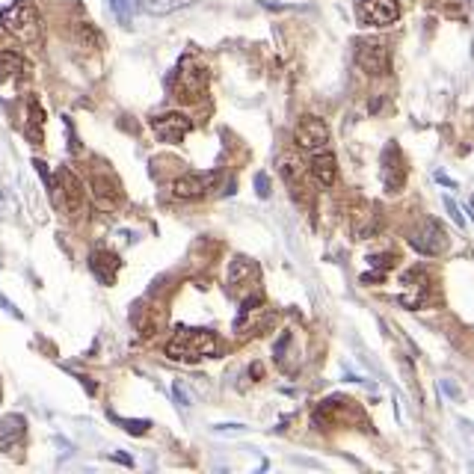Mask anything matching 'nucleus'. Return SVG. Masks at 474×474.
Masks as SVG:
<instances>
[{
  "label": "nucleus",
  "instance_id": "9",
  "mask_svg": "<svg viewBox=\"0 0 474 474\" xmlns=\"http://www.w3.org/2000/svg\"><path fill=\"white\" fill-rule=\"evenodd\" d=\"M445 244H448L445 231H442V226H439V223H433V219H430V223H424L409 237V246L415 252H421V255H439V252L445 249Z\"/></svg>",
  "mask_w": 474,
  "mask_h": 474
},
{
  "label": "nucleus",
  "instance_id": "21",
  "mask_svg": "<svg viewBox=\"0 0 474 474\" xmlns=\"http://www.w3.org/2000/svg\"><path fill=\"white\" fill-rule=\"evenodd\" d=\"M282 178L288 181V187L294 190V196L303 190V172H300V163H296L294 158H282Z\"/></svg>",
  "mask_w": 474,
  "mask_h": 474
},
{
  "label": "nucleus",
  "instance_id": "33",
  "mask_svg": "<svg viewBox=\"0 0 474 474\" xmlns=\"http://www.w3.org/2000/svg\"><path fill=\"white\" fill-rule=\"evenodd\" d=\"M0 400H3V382H0Z\"/></svg>",
  "mask_w": 474,
  "mask_h": 474
},
{
  "label": "nucleus",
  "instance_id": "20",
  "mask_svg": "<svg viewBox=\"0 0 474 474\" xmlns=\"http://www.w3.org/2000/svg\"><path fill=\"white\" fill-rule=\"evenodd\" d=\"M30 122H27V139L33 142V146H42V139H45V134H42V128H45V113H42L39 101H30Z\"/></svg>",
  "mask_w": 474,
  "mask_h": 474
},
{
  "label": "nucleus",
  "instance_id": "12",
  "mask_svg": "<svg viewBox=\"0 0 474 474\" xmlns=\"http://www.w3.org/2000/svg\"><path fill=\"white\" fill-rule=\"evenodd\" d=\"M90 270L101 285H113L119 270H122V261H119V255H113V252L101 249V252H92L90 255Z\"/></svg>",
  "mask_w": 474,
  "mask_h": 474
},
{
  "label": "nucleus",
  "instance_id": "18",
  "mask_svg": "<svg viewBox=\"0 0 474 474\" xmlns=\"http://www.w3.org/2000/svg\"><path fill=\"white\" fill-rule=\"evenodd\" d=\"M193 0H134L137 12H149V15H169L175 9L190 6Z\"/></svg>",
  "mask_w": 474,
  "mask_h": 474
},
{
  "label": "nucleus",
  "instance_id": "32",
  "mask_svg": "<svg viewBox=\"0 0 474 474\" xmlns=\"http://www.w3.org/2000/svg\"><path fill=\"white\" fill-rule=\"evenodd\" d=\"M471 223H474V193H471Z\"/></svg>",
  "mask_w": 474,
  "mask_h": 474
},
{
  "label": "nucleus",
  "instance_id": "6",
  "mask_svg": "<svg viewBox=\"0 0 474 474\" xmlns=\"http://www.w3.org/2000/svg\"><path fill=\"white\" fill-rule=\"evenodd\" d=\"M400 15V9L394 0H359V18L362 24L371 27H389Z\"/></svg>",
  "mask_w": 474,
  "mask_h": 474
},
{
  "label": "nucleus",
  "instance_id": "30",
  "mask_svg": "<svg viewBox=\"0 0 474 474\" xmlns=\"http://www.w3.org/2000/svg\"><path fill=\"white\" fill-rule=\"evenodd\" d=\"M0 305H3V308H6V312H9V314H15V317H21V312H18V308H15L12 303H9V300H6V296H3V294H0Z\"/></svg>",
  "mask_w": 474,
  "mask_h": 474
},
{
  "label": "nucleus",
  "instance_id": "4",
  "mask_svg": "<svg viewBox=\"0 0 474 474\" xmlns=\"http://www.w3.org/2000/svg\"><path fill=\"white\" fill-rule=\"evenodd\" d=\"M92 196L98 208H104V211H110V208H116L119 202H122V184H119V178L110 169H95L92 172Z\"/></svg>",
  "mask_w": 474,
  "mask_h": 474
},
{
  "label": "nucleus",
  "instance_id": "14",
  "mask_svg": "<svg viewBox=\"0 0 474 474\" xmlns=\"http://www.w3.org/2000/svg\"><path fill=\"white\" fill-rule=\"evenodd\" d=\"M27 421L24 415H6L0 418V450H12L21 439H24Z\"/></svg>",
  "mask_w": 474,
  "mask_h": 474
},
{
  "label": "nucleus",
  "instance_id": "29",
  "mask_svg": "<svg viewBox=\"0 0 474 474\" xmlns=\"http://www.w3.org/2000/svg\"><path fill=\"white\" fill-rule=\"evenodd\" d=\"M436 181H439V184H445V187H450V190H457V181H454V178H448V175H442V172H436Z\"/></svg>",
  "mask_w": 474,
  "mask_h": 474
},
{
  "label": "nucleus",
  "instance_id": "25",
  "mask_svg": "<svg viewBox=\"0 0 474 474\" xmlns=\"http://www.w3.org/2000/svg\"><path fill=\"white\" fill-rule=\"evenodd\" d=\"M288 344H291V332H285V335H282L279 341H276V347H273V353H276V359H279V362L285 359V347H288Z\"/></svg>",
  "mask_w": 474,
  "mask_h": 474
},
{
  "label": "nucleus",
  "instance_id": "31",
  "mask_svg": "<svg viewBox=\"0 0 474 474\" xmlns=\"http://www.w3.org/2000/svg\"><path fill=\"white\" fill-rule=\"evenodd\" d=\"M113 459H119V462H125V466H134V459H130L128 454H116Z\"/></svg>",
  "mask_w": 474,
  "mask_h": 474
},
{
  "label": "nucleus",
  "instance_id": "3",
  "mask_svg": "<svg viewBox=\"0 0 474 474\" xmlns=\"http://www.w3.org/2000/svg\"><path fill=\"white\" fill-rule=\"evenodd\" d=\"M151 130L154 137L167 146H178V142L193 130V119L184 113H160L151 119Z\"/></svg>",
  "mask_w": 474,
  "mask_h": 474
},
{
  "label": "nucleus",
  "instance_id": "7",
  "mask_svg": "<svg viewBox=\"0 0 474 474\" xmlns=\"http://www.w3.org/2000/svg\"><path fill=\"white\" fill-rule=\"evenodd\" d=\"M356 62L365 69L368 74H389L391 69V57H389V48L382 45V42H362L356 48Z\"/></svg>",
  "mask_w": 474,
  "mask_h": 474
},
{
  "label": "nucleus",
  "instance_id": "28",
  "mask_svg": "<svg viewBox=\"0 0 474 474\" xmlns=\"http://www.w3.org/2000/svg\"><path fill=\"white\" fill-rule=\"evenodd\" d=\"M240 430H244V424H219L217 433H240Z\"/></svg>",
  "mask_w": 474,
  "mask_h": 474
},
{
  "label": "nucleus",
  "instance_id": "15",
  "mask_svg": "<svg viewBox=\"0 0 474 474\" xmlns=\"http://www.w3.org/2000/svg\"><path fill=\"white\" fill-rule=\"evenodd\" d=\"M312 175L317 181H321L323 187H329V184H335V175H338V167H335V158L329 151H314V158H312Z\"/></svg>",
  "mask_w": 474,
  "mask_h": 474
},
{
  "label": "nucleus",
  "instance_id": "5",
  "mask_svg": "<svg viewBox=\"0 0 474 474\" xmlns=\"http://www.w3.org/2000/svg\"><path fill=\"white\" fill-rule=\"evenodd\" d=\"M294 139H296V146L305 149V151H321V149L326 146V142H329V128H326L323 119H317V116H305L303 122L296 125Z\"/></svg>",
  "mask_w": 474,
  "mask_h": 474
},
{
  "label": "nucleus",
  "instance_id": "26",
  "mask_svg": "<svg viewBox=\"0 0 474 474\" xmlns=\"http://www.w3.org/2000/svg\"><path fill=\"white\" fill-rule=\"evenodd\" d=\"M172 394H175V400H178L181 406H190V394L181 389V382H172Z\"/></svg>",
  "mask_w": 474,
  "mask_h": 474
},
{
  "label": "nucleus",
  "instance_id": "1",
  "mask_svg": "<svg viewBox=\"0 0 474 474\" xmlns=\"http://www.w3.org/2000/svg\"><path fill=\"white\" fill-rule=\"evenodd\" d=\"M219 353V341L211 329H190V326H178L175 329L172 341L167 344V356L175 362H199V359H211Z\"/></svg>",
  "mask_w": 474,
  "mask_h": 474
},
{
  "label": "nucleus",
  "instance_id": "11",
  "mask_svg": "<svg viewBox=\"0 0 474 474\" xmlns=\"http://www.w3.org/2000/svg\"><path fill=\"white\" fill-rule=\"evenodd\" d=\"M60 208L69 214H81L83 211V190H81V181L77 175L65 167L60 169Z\"/></svg>",
  "mask_w": 474,
  "mask_h": 474
},
{
  "label": "nucleus",
  "instance_id": "8",
  "mask_svg": "<svg viewBox=\"0 0 474 474\" xmlns=\"http://www.w3.org/2000/svg\"><path fill=\"white\" fill-rule=\"evenodd\" d=\"M217 181H219V172H187L181 178H175L172 193L178 196V199H199Z\"/></svg>",
  "mask_w": 474,
  "mask_h": 474
},
{
  "label": "nucleus",
  "instance_id": "10",
  "mask_svg": "<svg viewBox=\"0 0 474 474\" xmlns=\"http://www.w3.org/2000/svg\"><path fill=\"white\" fill-rule=\"evenodd\" d=\"M427 294H430V279H427V273L418 270V267H412L409 273L403 276V291H400V296H398L400 305H406V308L424 305Z\"/></svg>",
  "mask_w": 474,
  "mask_h": 474
},
{
  "label": "nucleus",
  "instance_id": "13",
  "mask_svg": "<svg viewBox=\"0 0 474 474\" xmlns=\"http://www.w3.org/2000/svg\"><path fill=\"white\" fill-rule=\"evenodd\" d=\"M208 83V71L202 69V65H196L193 60H184L181 62V71H178V86L184 98H193L196 92H202Z\"/></svg>",
  "mask_w": 474,
  "mask_h": 474
},
{
  "label": "nucleus",
  "instance_id": "27",
  "mask_svg": "<svg viewBox=\"0 0 474 474\" xmlns=\"http://www.w3.org/2000/svg\"><path fill=\"white\" fill-rule=\"evenodd\" d=\"M371 261V267H377V270H385V267H391V255H373V258H368Z\"/></svg>",
  "mask_w": 474,
  "mask_h": 474
},
{
  "label": "nucleus",
  "instance_id": "16",
  "mask_svg": "<svg viewBox=\"0 0 474 474\" xmlns=\"http://www.w3.org/2000/svg\"><path fill=\"white\" fill-rule=\"evenodd\" d=\"M24 71H27V62H24V57H21V53H15V51H0V86L9 83V81H15V77H21Z\"/></svg>",
  "mask_w": 474,
  "mask_h": 474
},
{
  "label": "nucleus",
  "instance_id": "19",
  "mask_svg": "<svg viewBox=\"0 0 474 474\" xmlns=\"http://www.w3.org/2000/svg\"><path fill=\"white\" fill-rule=\"evenodd\" d=\"M74 39H77V45H81L83 51H98V48H104L101 30H98L95 24H90V21H81V24L74 27Z\"/></svg>",
  "mask_w": 474,
  "mask_h": 474
},
{
  "label": "nucleus",
  "instance_id": "17",
  "mask_svg": "<svg viewBox=\"0 0 474 474\" xmlns=\"http://www.w3.org/2000/svg\"><path fill=\"white\" fill-rule=\"evenodd\" d=\"M255 279H258V267L249 258H235V261H231V267H228V285L235 291L240 288V285L255 282Z\"/></svg>",
  "mask_w": 474,
  "mask_h": 474
},
{
  "label": "nucleus",
  "instance_id": "24",
  "mask_svg": "<svg viewBox=\"0 0 474 474\" xmlns=\"http://www.w3.org/2000/svg\"><path fill=\"white\" fill-rule=\"evenodd\" d=\"M445 208H448V214H450V219L459 226V228H466V217L459 214V208H457V202L454 199H445Z\"/></svg>",
  "mask_w": 474,
  "mask_h": 474
},
{
  "label": "nucleus",
  "instance_id": "23",
  "mask_svg": "<svg viewBox=\"0 0 474 474\" xmlns=\"http://www.w3.org/2000/svg\"><path fill=\"white\" fill-rule=\"evenodd\" d=\"M255 193L261 196V199H267V196H270V178L264 172L255 175Z\"/></svg>",
  "mask_w": 474,
  "mask_h": 474
},
{
  "label": "nucleus",
  "instance_id": "2",
  "mask_svg": "<svg viewBox=\"0 0 474 474\" xmlns=\"http://www.w3.org/2000/svg\"><path fill=\"white\" fill-rule=\"evenodd\" d=\"M0 24L21 42H39L42 39V18H39L36 6H33L30 0H15L12 6H6L3 12H0Z\"/></svg>",
  "mask_w": 474,
  "mask_h": 474
},
{
  "label": "nucleus",
  "instance_id": "22",
  "mask_svg": "<svg viewBox=\"0 0 474 474\" xmlns=\"http://www.w3.org/2000/svg\"><path fill=\"white\" fill-rule=\"evenodd\" d=\"M119 424H122V430H128V433H134V436H142L151 427L149 421H130V418H119Z\"/></svg>",
  "mask_w": 474,
  "mask_h": 474
}]
</instances>
